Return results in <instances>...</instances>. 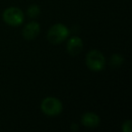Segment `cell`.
<instances>
[{
  "instance_id": "2",
  "label": "cell",
  "mask_w": 132,
  "mask_h": 132,
  "mask_svg": "<svg viewBox=\"0 0 132 132\" xmlns=\"http://www.w3.org/2000/svg\"><path fill=\"white\" fill-rule=\"evenodd\" d=\"M86 65L90 71L93 72H100L103 70L106 63V60L103 53L99 50H90L85 57Z\"/></svg>"
},
{
  "instance_id": "9",
  "label": "cell",
  "mask_w": 132,
  "mask_h": 132,
  "mask_svg": "<svg viewBox=\"0 0 132 132\" xmlns=\"http://www.w3.org/2000/svg\"><path fill=\"white\" fill-rule=\"evenodd\" d=\"M123 62H124V59L121 56L120 54H118V53H114L111 55L110 60V64L114 67V68H119V66L122 65Z\"/></svg>"
},
{
  "instance_id": "8",
  "label": "cell",
  "mask_w": 132,
  "mask_h": 132,
  "mask_svg": "<svg viewBox=\"0 0 132 132\" xmlns=\"http://www.w3.org/2000/svg\"><path fill=\"white\" fill-rule=\"evenodd\" d=\"M26 14L30 18H37L41 14V8L37 5H31L28 6Z\"/></svg>"
},
{
  "instance_id": "5",
  "label": "cell",
  "mask_w": 132,
  "mask_h": 132,
  "mask_svg": "<svg viewBox=\"0 0 132 132\" xmlns=\"http://www.w3.org/2000/svg\"><path fill=\"white\" fill-rule=\"evenodd\" d=\"M83 49V42L79 36H72L68 39L66 44V50L69 54L72 56L80 54Z\"/></svg>"
},
{
  "instance_id": "7",
  "label": "cell",
  "mask_w": 132,
  "mask_h": 132,
  "mask_svg": "<svg viewBox=\"0 0 132 132\" xmlns=\"http://www.w3.org/2000/svg\"><path fill=\"white\" fill-rule=\"evenodd\" d=\"M81 122L85 128H94L98 127L101 123V119L99 115L94 112H85L81 118Z\"/></svg>"
},
{
  "instance_id": "6",
  "label": "cell",
  "mask_w": 132,
  "mask_h": 132,
  "mask_svg": "<svg viewBox=\"0 0 132 132\" xmlns=\"http://www.w3.org/2000/svg\"><path fill=\"white\" fill-rule=\"evenodd\" d=\"M41 26L37 22H30L24 26L22 32V35L26 40L31 41L35 39L40 34Z\"/></svg>"
},
{
  "instance_id": "4",
  "label": "cell",
  "mask_w": 132,
  "mask_h": 132,
  "mask_svg": "<svg viewBox=\"0 0 132 132\" xmlns=\"http://www.w3.org/2000/svg\"><path fill=\"white\" fill-rule=\"evenodd\" d=\"M3 20L6 24L10 26H19L24 23V12L16 6H10L3 12Z\"/></svg>"
},
{
  "instance_id": "3",
  "label": "cell",
  "mask_w": 132,
  "mask_h": 132,
  "mask_svg": "<svg viewBox=\"0 0 132 132\" xmlns=\"http://www.w3.org/2000/svg\"><path fill=\"white\" fill-rule=\"evenodd\" d=\"M63 110L62 101L55 97H46L41 102V110L46 116L53 117L61 114Z\"/></svg>"
},
{
  "instance_id": "1",
  "label": "cell",
  "mask_w": 132,
  "mask_h": 132,
  "mask_svg": "<svg viewBox=\"0 0 132 132\" xmlns=\"http://www.w3.org/2000/svg\"><path fill=\"white\" fill-rule=\"evenodd\" d=\"M70 35V30L65 24L57 23L50 27L47 33V40L52 44H59L64 42Z\"/></svg>"
},
{
  "instance_id": "10",
  "label": "cell",
  "mask_w": 132,
  "mask_h": 132,
  "mask_svg": "<svg viewBox=\"0 0 132 132\" xmlns=\"http://www.w3.org/2000/svg\"><path fill=\"white\" fill-rule=\"evenodd\" d=\"M121 128H122L123 132H131L132 130V122L130 119H128V120L124 121L122 123V126H121Z\"/></svg>"
}]
</instances>
